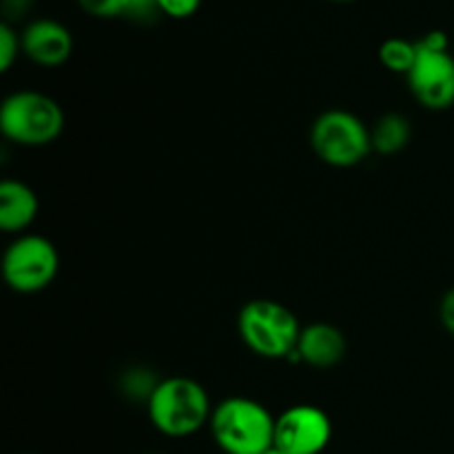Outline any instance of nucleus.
I'll use <instances>...</instances> for the list:
<instances>
[{
	"label": "nucleus",
	"mask_w": 454,
	"mask_h": 454,
	"mask_svg": "<svg viewBox=\"0 0 454 454\" xmlns=\"http://www.w3.org/2000/svg\"><path fill=\"white\" fill-rule=\"evenodd\" d=\"M208 428L224 454H264L275 446V417L251 397H229L217 403Z\"/></svg>",
	"instance_id": "obj_1"
},
{
	"label": "nucleus",
	"mask_w": 454,
	"mask_h": 454,
	"mask_svg": "<svg viewBox=\"0 0 454 454\" xmlns=\"http://www.w3.org/2000/svg\"><path fill=\"white\" fill-rule=\"evenodd\" d=\"M146 411L153 428L173 439L191 437L202 430L213 415L207 390L191 377L160 380L146 402Z\"/></svg>",
	"instance_id": "obj_2"
},
{
	"label": "nucleus",
	"mask_w": 454,
	"mask_h": 454,
	"mask_svg": "<svg viewBox=\"0 0 454 454\" xmlns=\"http://www.w3.org/2000/svg\"><path fill=\"white\" fill-rule=\"evenodd\" d=\"M65 111L51 96L40 91H16L0 106V131L20 146H47L60 137Z\"/></svg>",
	"instance_id": "obj_3"
},
{
	"label": "nucleus",
	"mask_w": 454,
	"mask_h": 454,
	"mask_svg": "<svg viewBox=\"0 0 454 454\" xmlns=\"http://www.w3.org/2000/svg\"><path fill=\"white\" fill-rule=\"evenodd\" d=\"M238 331L248 350L264 359H288L297 348L301 326L295 313L275 300H253L244 304Z\"/></svg>",
	"instance_id": "obj_4"
},
{
	"label": "nucleus",
	"mask_w": 454,
	"mask_h": 454,
	"mask_svg": "<svg viewBox=\"0 0 454 454\" xmlns=\"http://www.w3.org/2000/svg\"><path fill=\"white\" fill-rule=\"evenodd\" d=\"M310 145L324 164L335 168L357 167L372 151L371 129L344 109L324 111L310 129Z\"/></svg>",
	"instance_id": "obj_5"
},
{
	"label": "nucleus",
	"mask_w": 454,
	"mask_h": 454,
	"mask_svg": "<svg viewBox=\"0 0 454 454\" xmlns=\"http://www.w3.org/2000/svg\"><path fill=\"white\" fill-rule=\"evenodd\" d=\"M60 270V255L51 239L22 233L3 255V278L12 291L29 295L51 286Z\"/></svg>",
	"instance_id": "obj_6"
},
{
	"label": "nucleus",
	"mask_w": 454,
	"mask_h": 454,
	"mask_svg": "<svg viewBox=\"0 0 454 454\" xmlns=\"http://www.w3.org/2000/svg\"><path fill=\"white\" fill-rule=\"evenodd\" d=\"M331 437V417L313 403H297L275 417V448L288 454H322Z\"/></svg>",
	"instance_id": "obj_7"
},
{
	"label": "nucleus",
	"mask_w": 454,
	"mask_h": 454,
	"mask_svg": "<svg viewBox=\"0 0 454 454\" xmlns=\"http://www.w3.org/2000/svg\"><path fill=\"white\" fill-rule=\"evenodd\" d=\"M419 47L417 62L411 69L408 87L421 106L430 111L450 109L454 105V56L448 51H433Z\"/></svg>",
	"instance_id": "obj_8"
},
{
	"label": "nucleus",
	"mask_w": 454,
	"mask_h": 454,
	"mask_svg": "<svg viewBox=\"0 0 454 454\" xmlns=\"http://www.w3.org/2000/svg\"><path fill=\"white\" fill-rule=\"evenodd\" d=\"M22 53L40 67H60L74 53V35L62 22L38 18L20 34Z\"/></svg>",
	"instance_id": "obj_9"
},
{
	"label": "nucleus",
	"mask_w": 454,
	"mask_h": 454,
	"mask_svg": "<svg viewBox=\"0 0 454 454\" xmlns=\"http://www.w3.org/2000/svg\"><path fill=\"white\" fill-rule=\"evenodd\" d=\"M346 337L333 324H309L301 328L300 340H297V355L304 364L313 368H333L344 359Z\"/></svg>",
	"instance_id": "obj_10"
},
{
	"label": "nucleus",
	"mask_w": 454,
	"mask_h": 454,
	"mask_svg": "<svg viewBox=\"0 0 454 454\" xmlns=\"http://www.w3.org/2000/svg\"><path fill=\"white\" fill-rule=\"evenodd\" d=\"M38 195L20 180H4L0 184V229L4 233L22 235L38 217Z\"/></svg>",
	"instance_id": "obj_11"
},
{
	"label": "nucleus",
	"mask_w": 454,
	"mask_h": 454,
	"mask_svg": "<svg viewBox=\"0 0 454 454\" xmlns=\"http://www.w3.org/2000/svg\"><path fill=\"white\" fill-rule=\"evenodd\" d=\"M412 137L411 120L402 114H386L381 115L371 129L372 151L380 155H395L408 146Z\"/></svg>",
	"instance_id": "obj_12"
},
{
	"label": "nucleus",
	"mask_w": 454,
	"mask_h": 454,
	"mask_svg": "<svg viewBox=\"0 0 454 454\" xmlns=\"http://www.w3.org/2000/svg\"><path fill=\"white\" fill-rule=\"evenodd\" d=\"M417 53H419L417 43H411L406 38H388L380 47V60L393 74L408 75L415 67Z\"/></svg>",
	"instance_id": "obj_13"
},
{
	"label": "nucleus",
	"mask_w": 454,
	"mask_h": 454,
	"mask_svg": "<svg viewBox=\"0 0 454 454\" xmlns=\"http://www.w3.org/2000/svg\"><path fill=\"white\" fill-rule=\"evenodd\" d=\"M158 384L160 381L149 371H145V368H136V371H129L124 375V393L133 399L145 397L149 402L153 390L158 388Z\"/></svg>",
	"instance_id": "obj_14"
},
{
	"label": "nucleus",
	"mask_w": 454,
	"mask_h": 454,
	"mask_svg": "<svg viewBox=\"0 0 454 454\" xmlns=\"http://www.w3.org/2000/svg\"><path fill=\"white\" fill-rule=\"evenodd\" d=\"M22 51V40L9 22L0 25V71H9Z\"/></svg>",
	"instance_id": "obj_15"
},
{
	"label": "nucleus",
	"mask_w": 454,
	"mask_h": 454,
	"mask_svg": "<svg viewBox=\"0 0 454 454\" xmlns=\"http://www.w3.org/2000/svg\"><path fill=\"white\" fill-rule=\"evenodd\" d=\"M160 16H164L160 0H129L124 9V18L137 25H153Z\"/></svg>",
	"instance_id": "obj_16"
},
{
	"label": "nucleus",
	"mask_w": 454,
	"mask_h": 454,
	"mask_svg": "<svg viewBox=\"0 0 454 454\" xmlns=\"http://www.w3.org/2000/svg\"><path fill=\"white\" fill-rule=\"evenodd\" d=\"M129 0H78L82 12L96 18H124V9H127Z\"/></svg>",
	"instance_id": "obj_17"
},
{
	"label": "nucleus",
	"mask_w": 454,
	"mask_h": 454,
	"mask_svg": "<svg viewBox=\"0 0 454 454\" xmlns=\"http://www.w3.org/2000/svg\"><path fill=\"white\" fill-rule=\"evenodd\" d=\"M202 0H160V9L168 18H191L200 9Z\"/></svg>",
	"instance_id": "obj_18"
},
{
	"label": "nucleus",
	"mask_w": 454,
	"mask_h": 454,
	"mask_svg": "<svg viewBox=\"0 0 454 454\" xmlns=\"http://www.w3.org/2000/svg\"><path fill=\"white\" fill-rule=\"evenodd\" d=\"M439 319H442L443 328L454 335V288L443 295L442 304H439Z\"/></svg>",
	"instance_id": "obj_19"
},
{
	"label": "nucleus",
	"mask_w": 454,
	"mask_h": 454,
	"mask_svg": "<svg viewBox=\"0 0 454 454\" xmlns=\"http://www.w3.org/2000/svg\"><path fill=\"white\" fill-rule=\"evenodd\" d=\"M417 43L426 49H433V51H448V35L443 31H430Z\"/></svg>",
	"instance_id": "obj_20"
},
{
	"label": "nucleus",
	"mask_w": 454,
	"mask_h": 454,
	"mask_svg": "<svg viewBox=\"0 0 454 454\" xmlns=\"http://www.w3.org/2000/svg\"><path fill=\"white\" fill-rule=\"evenodd\" d=\"M31 3H34V0H3L4 13L12 18H20L22 13L31 7Z\"/></svg>",
	"instance_id": "obj_21"
},
{
	"label": "nucleus",
	"mask_w": 454,
	"mask_h": 454,
	"mask_svg": "<svg viewBox=\"0 0 454 454\" xmlns=\"http://www.w3.org/2000/svg\"><path fill=\"white\" fill-rule=\"evenodd\" d=\"M264 454H288V452H284V450H279V448H270V450H266Z\"/></svg>",
	"instance_id": "obj_22"
},
{
	"label": "nucleus",
	"mask_w": 454,
	"mask_h": 454,
	"mask_svg": "<svg viewBox=\"0 0 454 454\" xmlns=\"http://www.w3.org/2000/svg\"><path fill=\"white\" fill-rule=\"evenodd\" d=\"M331 3H353V0H331Z\"/></svg>",
	"instance_id": "obj_23"
},
{
	"label": "nucleus",
	"mask_w": 454,
	"mask_h": 454,
	"mask_svg": "<svg viewBox=\"0 0 454 454\" xmlns=\"http://www.w3.org/2000/svg\"><path fill=\"white\" fill-rule=\"evenodd\" d=\"M25 454H31V452H25Z\"/></svg>",
	"instance_id": "obj_24"
}]
</instances>
